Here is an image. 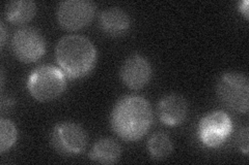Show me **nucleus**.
I'll return each instance as SVG.
<instances>
[{"label": "nucleus", "mask_w": 249, "mask_h": 165, "mask_svg": "<svg viewBox=\"0 0 249 165\" xmlns=\"http://www.w3.org/2000/svg\"><path fill=\"white\" fill-rule=\"evenodd\" d=\"M55 58L61 72L70 78L88 75L97 62V50L90 39L79 34H69L59 39Z\"/></svg>", "instance_id": "2"}, {"label": "nucleus", "mask_w": 249, "mask_h": 165, "mask_svg": "<svg viewBox=\"0 0 249 165\" xmlns=\"http://www.w3.org/2000/svg\"><path fill=\"white\" fill-rule=\"evenodd\" d=\"M147 151L155 160H164L173 153L174 146L170 137L164 132H155L147 140Z\"/></svg>", "instance_id": "14"}, {"label": "nucleus", "mask_w": 249, "mask_h": 165, "mask_svg": "<svg viewBox=\"0 0 249 165\" xmlns=\"http://www.w3.org/2000/svg\"><path fill=\"white\" fill-rule=\"evenodd\" d=\"M100 26L105 33L111 36H120L130 28L129 15L120 7H108L100 15Z\"/></svg>", "instance_id": "11"}, {"label": "nucleus", "mask_w": 249, "mask_h": 165, "mask_svg": "<svg viewBox=\"0 0 249 165\" xmlns=\"http://www.w3.org/2000/svg\"><path fill=\"white\" fill-rule=\"evenodd\" d=\"M66 75L56 66L44 64L34 69L28 76L27 88L36 100L52 101L59 97L66 89Z\"/></svg>", "instance_id": "3"}, {"label": "nucleus", "mask_w": 249, "mask_h": 165, "mask_svg": "<svg viewBox=\"0 0 249 165\" xmlns=\"http://www.w3.org/2000/svg\"><path fill=\"white\" fill-rule=\"evenodd\" d=\"M122 155L121 146L112 138H101L93 144L89 158L100 164H114L119 162Z\"/></svg>", "instance_id": "13"}, {"label": "nucleus", "mask_w": 249, "mask_h": 165, "mask_svg": "<svg viewBox=\"0 0 249 165\" xmlns=\"http://www.w3.org/2000/svg\"><path fill=\"white\" fill-rule=\"evenodd\" d=\"M239 10L240 12L244 15V17L248 20L249 19V9H248V1L244 0V1L239 3Z\"/></svg>", "instance_id": "17"}, {"label": "nucleus", "mask_w": 249, "mask_h": 165, "mask_svg": "<svg viewBox=\"0 0 249 165\" xmlns=\"http://www.w3.org/2000/svg\"><path fill=\"white\" fill-rule=\"evenodd\" d=\"M95 14L96 5L89 0H66L58 4L56 18L62 28L75 31L88 26Z\"/></svg>", "instance_id": "6"}, {"label": "nucleus", "mask_w": 249, "mask_h": 165, "mask_svg": "<svg viewBox=\"0 0 249 165\" xmlns=\"http://www.w3.org/2000/svg\"><path fill=\"white\" fill-rule=\"evenodd\" d=\"M153 75L152 65L142 55H132L124 61L120 69L123 83L132 90L142 89L150 83Z\"/></svg>", "instance_id": "9"}, {"label": "nucleus", "mask_w": 249, "mask_h": 165, "mask_svg": "<svg viewBox=\"0 0 249 165\" xmlns=\"http://www.w3.org/2000/svg\"><path fill=\"white\" fill-rule=\"evenodd\" d=\"M18 137V131L15 124L9 120L1 118L0 119V153L9 151L15 145Z\"/></svg>", "instance_id": "15"}, {"label": "nucleus", "mask_w": 249, "mask_h": 165, "mask_svg": "<svg viewBox=\"0 0 249 165\" xmlns=\"http://www.w3.org/2000/svg\"><path fill=\"white\" fill-rule=\"evenodd\" d=\"M15 57L24 63L37 61L46 52V41L40 31L25 27L17 30L12 39Z\"/></svg>", "instance_id": "7"}, {"label": "nucleus", "mask_w": 249, "mask_h": 165, "mask_svg": "<svg viewBox=\"0 0 249 165\" xmlns=\"http://www.w3.org/2000/svg\"><path fill=\"white\" fill-rule=\"evenodd\" d=\"M158 116L160 121L167 126H178L187 118L188 105L186 99L178 94L163 97L158 104Z\"/></svg>", "instance_id": "10"}, {"label": "nucleus", "mask_w": 249, "mask_h": 165, "mask_svg": "<svg viewBox=\"0 0 249 165\" xmlns=\"http://www.w3.org/2000/svg\"><path fill=\"white\" fill-rule=\"evenodd\" d=\"M216 92L225 106L241 114L248 112L249 81L245 75L237 72L223 74L218 80Z\"/></svg>", "instance_id": "4"}, {"label": "nucleus", "mask_w": 249, "mask_h": 165, "mask_svg": "<svg viewBox=\"0 0 249 165\" xmlns=\"http://www.w3.org/2000/svg\"><path fill=\"white\" fill-rule=\"evenodd\" d=\"M232 130L231 118L224 112L217 111L207 114L199 122L198 136L202 144L209 148L222 145Z\"/></svg>", "instance_id": "8"}, {"label": "nucleus", "mask_w": 249, "mask_h": 165, "mask_svg": "<svg viewBox=\"0 0 249 165\" xmlns=\"http://www.w3.org/2000/svg\"><path fill=\"white\" fill-rule=\"evenodd\" d=\"M36 3L33 0H14L4 6L5 19L12 24L23 25L35 18Z\"/></svg>", "instance_id": "12"}, {"label": "nucleus", "mask_w": 249, "mask_h": 165, "mask_svg": "<svg viewBox=\"0 0 249 165\" xmlns=\"http://www.w3.org/2000/svg\"><path fill=\"white\" fill-rule=\"evenodd\" d=\"M248 127H244L243 129H241L239 135H238V146L240 148V150L242 151L244 154H248V150H249V135H248Z\"/></svg>", "instance_id": "16"}, {"label": "nucleus", "mask_w": 249, "mask_h": 165, "mask_svg": "<svg viewBox=\"0 0 249 165\" xmlns=\"http://www.w3.org/2000/svg\"><path fill=\"white\" fill-rule=\"evenodd\" d=\"M0 35H1V38H0V46L3 48L5 42H6V29L4 27L3 23L0 24Z\"/></svg>", "instance_id": "18"}, {"label": "nucleus", "mask_w": 249, "mask_h": 165, "mask_svg": "<svg viewBox=\"0 0 249 165\" xmlns=\"http://www.w3.org/2000/svg\"><path fill=\"white\" fill-rule=\"evenodd\" d=\"M153 120L150 102L135 95L122 97L110 114L112 130L126 141H136L145 135L152 126Z\"/></svg>", "instance_id": "1"}, {"label": "nucleus", "mask_w": 249, "mask_h": 165, "mask_svg": "<svg viewBox=\"0 0 249 165\" xmlns=\"http://www.w3.org/2000/svg\"><path fill=\"white\" fill-rule=\"evenodd\" d=\"M88 141L87 131L74 122H60L54 126L51 133V143L54 149L68 156L83 152Z\"/></svg>", "instance_id": "5"}]
</instances>
